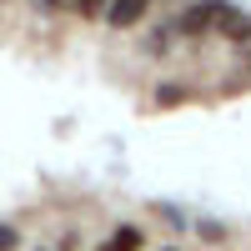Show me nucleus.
Masks as SVG:
<instances>
[{
	"label": "nucleus",
	"mask_w": 251,
	"mask_h": 251,
	"mask_svg": "<svg viewBox=\"0 0 251 251\" xmlns=\"http://www.w3.org/2000/svg\"><path fill=\"white\" fill-rule=\"evenodd\" d=\"M231 15V5H221V0H196V5H186L176 30L181 35H201V30H221V20Z\"/></svg>",
	"instance_id": "f257e3e1"
},
{
	"label": "nucleus",
	"mask_w": 251,
	"mask_h": 251,
	"mask_svg": "<svg viewBox=\"0 0 251 251\" xmlns=\"http://www.w3.org/2000/svg\"><path fill=\"white\" fill-rule=\"evenodd\" d=\"M146 10H151V0H111L106 20H111L116 30H131V25H141V20H146Z\"/></svg>",
	"instance_id": "f03ea898"
},
{
	"label": "nucleus",
	"mask_w": 251,
	"mask_h": 251,
	"mask_svg": "<svg viewBox=\"0 0 251 251\" xmlns=\"http://www.w3.org/2000/svg\"><path fill=\"white\" fill-rule=\"evenodd\" d=\"M221 30L231 35V40H246V35H251V15H241V10H231V15L221 20Z\"/></svg>",
	"instance_id": "7ed1b4c3"
},
{
	"label": "nucleus",
	"mask_w": 251,
	"mask_h": 251,
	"mask_svg": "<svg viewBox=\"0 0 251 251\" xmlns=\"http://www.w3.org/2000/svg\"><path fill=\"white\" fill-rule=\"evenodd\" d=\"M116 251H141V226H121V231L111 236Z\"/></svg>",
	"instance_id": "20e7f679"
},
{
	"label": "nucleus",
	"mask_w": 251,
	"mask_h": 251,
	"mask_svg": "<svg viewBox=\"0 0 251 251\" xmlns=\"http://www.w3.org/2000/svg\"><path fill=\"white\" fill-rule=\"evenodd\" d=\"M75 10L86 15V20H96V15L106 20V10H111V0H75Z\"/></svg>",
	"instance_id": "39448f33"
},
{
	"label": "nucleus",
	"mask_w": 251,
	"mask_h": 251,
	"mask_svg": "<svg viewBox=\"0 0 251 251\" xmlns=\"http://www.w3.org/2000/svg\"><path fill=\"white\" fill-rule=\"evenodd\" d=\"M181 100H186L181 86H156V106H181Z\"/></svg>",
	"instance_id": "423d86ee"
},
{
	"label": "nucleus",
	"mask_w": 251,
	"mask_h": 251,
	"mask_svg": "<svg viewBox=\"0 0 251 251\" xmlns=\"http://www.w3.org/2000/svg\"><path fill=\"white\" fill-rule=\"evenodd\" d=\"M20 246V231H15V226H0V251H15Z\"/></svg>",
	"instance_id": "0eeeda50"
},
{
	"label": "nucleus",
	"mask_w": 251,
	"mask_h": 251,
	"mask_svg": "<svg viewBox=\"0 0 251 251\" xmlns=\"http://www.w3.org/2000/svg\"><path fill=\"white\" fill-rule=\"evenodd\" d=\"M96 251H116V246H111V241H106V246H96Z\"/></svg>",
	"instance_id": "6e6552de"
},
{
	"label": "nucleus",
	"mask_w": 251,
	"mask_h": 251,
	"mask_svg": "<svg viewBox=\"0 0 251 251\" xmlns=\"http://www.w3.org/2000/svg\"><path fill=\"white\" fill-rule=\"evenodd\" d=\"M40 5H55V0H40Z\"/></svg>",
	"instance_id": "1a4fd4ad"
}]
</instances>
